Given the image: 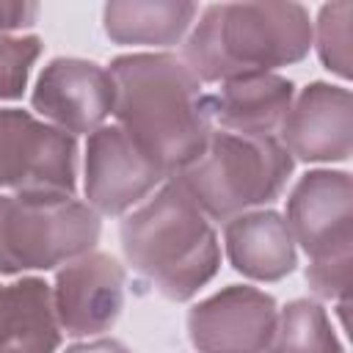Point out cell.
<instances>
[{
  "mask_svg": "<svg viewBox=\"0 0 353 353\" xmlns=\"http://www.w3.org/2000/svg\"><path fill=\"white\" fill-rule=\"evenodd\" d=\"M41 17L39 3L0 0V102L19 99L28 88L44 41L30 30Z\"/></svg>",
  "mask_w": 353,
  "mask_h": 353,
  "instance_id": "cell-17",
  "label": "cell"
},
{
  "mask_svg": "<svg viewBox=\"0 0 353 353\" xmlns=\"http://www.w3.org/2000/svg\"><path fill=\"white\" fill-rule=\"evenodd\" d=\"M292 99L295 83L279 72L232 77L207 94L212 127L245 138H276Z\"/></svg>",
  "mask_w": 353,
  "mask_h": 353,
  "instance_id": "cell-13",
  "label": "cell"
},
{
  "mask_svg": "<svg viewBox=\"0 0 353 353\" xmlns=\"http://www.w3.org/2000/svg\"><path fill=\"white\" fill-rule=\"evenodd\" d=\"M262 353H345L328 309L314 298H295L276 314V328Z\"/></svg>",
  "mask_w": 353,
  "mask_h": 353,
  "instance_id": "cell-18",
  "label": "cell"
},
{
  "mask_svg": "<svg viewBox=\"0 0 353 353\" xmlns=\"http://www.w3.org/2000/svg\"><path fill=\"white\" fill-rule=\"evenodd\" d=\"M306 259L353 254V176L345 168H312L287 193L281 212Z\"/></svg>",
  "mask_w": 353,
  "mask_h": 353,
  "instance_id": "cell-9",
  "label": "cell"
},
{
  "mask_svg": "<svg viewBox=\"0 0 353 353\" xmlns=\"http://www.w3.org/2000/svg\"><path fill=\"white\" fill-rule=\"evenodd\" d=\"M127 265L171 303H185L221 268V240L212 221L176 179H165L119 223Z\"/></svg>",
  "mask_w": 353,
  "mask_h": 353,
  "instance_id": "cell-3",
  "label": "cell"
},
{
  "mask_svg": "<svg viewBox=\"0 0 353 353\" xmlns=\"http://www.w3.org/2000/svg\"><path fill=\"white\" fill-rule=\"evenodd\" d=\"M353 3H325L317 8L312 22V50L320 63L336 74L339 80H350L353 74Z\"/></svg>",
  "mask_w": 353,
  "mask_h": 353,
  "instance_id": "cell-19",
  "label": "cell"
},
{
  "mask_svg": "<svg viewBox=\"0 0 353 353\" xmlns=\"http://www.w3.org/2000/svg\"><path fill=\"white\" fill-rule=\"evenodd\" d=\"M165 179V171L119 124L99 127L83 146V196L99 218H124Z\"/></svg>",
  "mask_w": 353,
  "mask_h": 353,
  "instance_id": "cell-7",
  "label": "cell"
},
{
  "mask_svg": "<svg viewBox=\"0 0 353 353\" xmlns=\"http://www.w3.org/2000/svg\"><path fill=\"white\" fill-rule=\"evenodd\" d=\"M279 303L251 284H229L188 309V339L196 353H262L276 328Z\"/></svg>",
  "mask_w": 353,
  "mask_h": 353,
  "instance_id": "cell-11",
  "label": "cell"
},
{
  "mask_svg": "<svg viewBox=\"0 0 353 353\" xmlns=\"http://www.w3.org/2000/svg\"><path fill=\"white\" fill-rule=\"evenodd\" d=\"M113 105L116 85L108 66L88 58L58 55L47 61L30 91L33 116L72 138H88L105 127L113 116Z\"/></svg>",
  "mask_w": 353,
  "mask_h": 353,
  "instance_id": "cell-8",
  "label": "cell"
},
{
  "mask_svg": "<svg viewBox=\"0 0 353 353\" xmlns=\"http://www.w3.org/2000/svg\"><path fill=\"white\" fill-rule=\"evenodd\" d=\"M199 8L188 0H110L102 6V30L119 47L168 52L185 41Z\"/></svg>",
  "mask_w": 353,
  "mask_h": 353,
  "instance_id": "cell-16",
  "label": "cell"
},
{
  "mask_svg": "<svg viewBox=\"0 0 353 353\" xmlns=\"http://www.w3.org/2000/svg\"><path fill=\"white\" fill-rule=\"evenodd\" d=\"M292 171L295 160L279 138H245L212 130L204 152L171 179L182 185L210 221L226 223L279 201Z\"/></svg>",
  "mask_w": 353,
  "mask_h": 353,
  "instance_id": "cell-4",
  "label": "cell"
},
{
  "mask_svg": "<svg viewBox=\"0 0 353 353\" xmlns=\"http://www.w3.org/2000/svg\"><path fill=\"white\" fill-rule=\"evenodd\" d=\"M61 353H135V350L127 347L121 339H113V336H94V339L74 342V345H69V347L61 350Z\"/></svg>",
  "mask_w": 353,
  "mask_h": 353,
  "instance_id": "cell-21",
  "label": "cell"
},
{
  "mask_svg": "<svg viewBox=\"0 0 353 353\" xmlns=\"http://www.w3.org/2000/svg\"><path fill=\"white\" fill-rule=\"evenodd\" d=\"M350 256H331V259H312L306 262L303 279L314 301L320 303H342L350 301Z\"/></svg>",
  "mask_w": 353,
  "mask_h": 353,
  "instance_id": "cell-20",
  "label": "cell"
},
{
  "mask_svg": "<svg viewBox=\"0 0 353 353\" xmlns=\"http://www.w3.org/2000/svg\"><path fill=\"white\" fill-rule=\"evenodd\" d=\"M99 237L102 218L77 196L0 193V276L58 270Z\"/></svg>",
  "mask_w": 353,
  "mask_h": 353,
  "instance_id": "cell-5",
  "label": "cell"
},
{
  "mask_svg": "<svg viewBox=\"0 0 353 353\" xmlns=\"http://www.w3.org/2000/svg\"><path fill=\"white\" fill-rule=\"evenodd\" d=\"M116 85V124L171 179L212 135L207 91L174 52H127L108 63Z\"/></svg>",
  "mask_w": 353,
  "mask_h": 353,
  "instance_id": "cell-1",
  "label": "cell"
},
{
  "mask_svg": "<svg viewBox=\"0 0 353 353\" xmlns=\"http://www.w3.org/2000/svg\"><path fill=\"white\" fill-rule=\"evenodd\" d=\"M80 143L22 108H0V193L77 196Z\"/></svg>",
  "mask_w": 353,
  "mask_h": 353,
  "instance_id": "cell-6",
  "label": "cell"
},
{
  "mask_svg": "<svg viewBox=\"0 0 353 353\" xmlns=\"http://www.w3.org/2000/svg\"><path fill=\"white\" fill-rule=\"evenodd\" d=\"M124 303L127 268L105 251L94 248L55 270L52 306L63 336H102L119 323Z\"/></svg>",
  "mask_w": 353,
  "mask_h": 353,
  "instance_id": "cell-10",
  "label": "cell"
},
{
  "mask_svg": "<svg viewBox=\"0 0 353 353\" xmlns=\"http://www.w3.org/2000/svg\"><path fill=\"white\" fill-rule=\"evenodd\" d=\"M61 342L52 284L39 276L0 281V353H58Z\"/></svg>",
  "mask_w": 353,
  "mask_h": 353,
  "instance_id": "cell-15",
  "label": "cell"
},
{
  "mask_svg": "<svg viewBox=\"0 0 353 353\" xmlns=\"http://www.w3.org/2000/svg\"><path fill=\"white\" fill-rule=\"evenodd\" d=\"M312 52V17L301 3H210L182 41V61L199 83L279 72Z\"/></svg>",
  "mask_w": 353,
  "mask_h": 353,
  "instance_id": "cell-2",
  "label": "cell"
},
{
  "mask_svg": "<svg viewBox=\"0 0 353 353\" xmlns=\"http://www.w3.org/2000/svg\"><path fill=\"white\" fill-rule=\"evenodd\" d=\"M223 254L240 276L273 284L295 273L298 245L284 215L273 207L243 212L223 223Z\"/></svg>",
  "mask_w": 353,
  "mask_h": 353,
  "instance_id": "cell-14",
  "label": "cell"
},
{
  "mask_svg": "<svg viewBox=\"0 0 353 353\" xmlns=\"http://www.w3.org/2000/svg\"><path fill=\"white\" fill-rule=\"evenodd\" d=\"M276 138L295 163H347L353 154L350 88L325 80L303 85L295 91Z\"/></svg>",
  "mask_w": 353,
  "mask_h": 353,
  "instance_id": "cell-12",
  "label": "cell"
}]
</instances>
